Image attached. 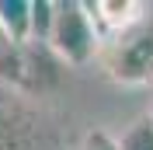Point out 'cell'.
<instances>
[{
  "label": "cell",
  "mask_w": 153,
  "mask_h": 150,
  "mask_svg": "<svg viewBox=\"0 0 153 150\" xmlns=\"http://www.w3.org/2000/svg\"><path fill=\"white\" fill-rule=\"evenodd\" d=\"M97 56L115 84H125V87L153 84V18L146 14L136 28L108 38Z\"/></svg>",
  "instance_id": "6da1fadb"
},
{
  "label": "cell",
  "mask_w": 153,
  "mask_h": 150,
  "mask_svg": "<svg viewBox=\"0 0 153 150\" xmlns=\"http://www.w3.org/2000/svg\"><path fill=\"white\" fill-rule=\"evenodd\" d=\"M45 46L66 66H87L101 52V35L87 14L84 0H56V18Z\"/></svg>",
  "instance_id": "7a4b0ae2"
},
{
  "label": "cell",
  "mask_w": 153,
  "mask_h": 150,
  "mask_svg": "<svg viewBox=\"0 0 153 150\" xmlns=\"http://www.w3.org/2000/svg\"><path fill=\"white\" fill-rule=\"evenodd\" d=\"M0 150H42V129L35 115L14 94L0 101Z\"/></svg>",
  "instance_id": "3957f363"
},
{
  "label": "cell",
  "mask_w": 153,
  "mask_h": 150,
  "mask_svg": "<svg viewBox=\"0 0 153 150\" xmlns=\"http://www.w3.org/2000/svg\"><path fill=\"white\" fill-rule=\"evenodd\" d=\"M84 7L91 14V21H94L97 35H101V46H105L108 38L136 28L146 18V4L143 0H84Z\"/></svg>",
  "instance_id": "277c9868"
},
{
  "label": "cell",
  "mask_w": 153,
  "mask_h": 150,
  "mask_svg": "<svg viewBox=\"0 0 153 150\" xmlns=\"http://www.w3.org/2000/svg\"><path fill=\"white\" fill-rule=\"evenodd\" d=\"M0 28L14 46L28 49V42H31V0H0Z\"/></svg>",
  "instance_id": "5b68a950"
},
{
  "label": "cell",
  "mask_w": 153,
  "mask_h": 150,
  "mask_svg": "<svg viewBox=\"0 0 153 150\" xmlns=\"http://www.w3.org/2000/svg\"><path fill=\"white\" fill-rule=\"evenodd\" d=\"M31 63H28V49L14 46L4 28H0V80H7L10 87H28L31 77H28Z\"/></svg>",
  "instance_id": "8992f818"
},
{
  "label": "cell",
  "mask_w": 153,
  "mask_h": 150,
  "mask_svg": "<svg viewBox=\"0 0 153 150\" xmlns=\"http://www.w3.org/2000/svg\"><path fill=\"white\" fill-rule=\"evenodd\" d=\"M118 150H153V122L146 115L132 119L125 126V133L118 136Z\"/></svg>",
  "instance_id": "52a82bcc"
},
{
  "label": "cell",
  "mask_w": 153,
  "mask_h": 150,
  "mask_svg": "<svg viewBox=\"0 0 153 150\" xmlns=\"http://www.w3.org/2000/svg\"><path fill=\"white\" fill-rule=\"evenodd\" d=\"M56 18V0H31V42H45Z\"/></svg>",
  "instance_id": "ba28073f"
},
{
  "label": "cell",
  "mask_w": 153,
  "mask_h": 150,
  "mask_svg": "<svg viewBox=\"0 0 153 150\" xmlns=\"http://www.w3.org/2000/svg\"><path fill=\"white\" fill-rule=\"evenodd\" d=\"M80 150H118V136H111L108 129L94 126V129H87V133H84Z\"/></svg>",
  "instance_id": "9c48e42d"
},
{
  "label": "cell",
  "mask_w": 153,
  "mask_h": 150,
  "mask_svg": "<svg viewBox=\"0 0 153 150\" xmlns=\"http://www.w3.org/2000/svg\"><path fill=\"white\" fill-rule=\"evenodd\" d=\"M146 119L153 122V98H150V108H146Z\"/></svg>",
  "instance_id": "30bf717a"
}]
</instances>
